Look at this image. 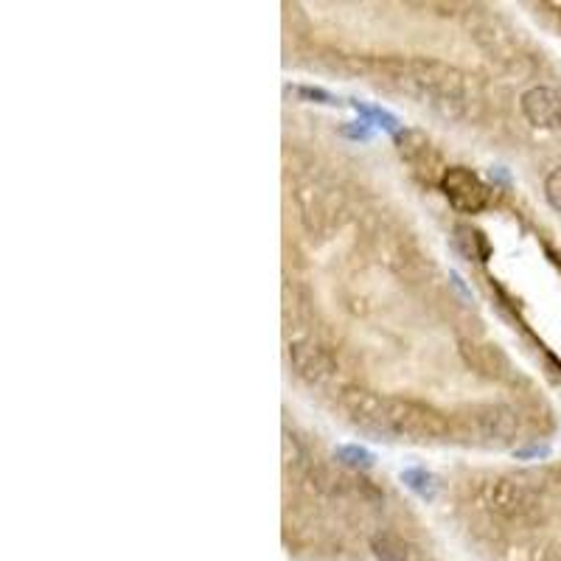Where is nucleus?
I'll return each instance as SVG.
<instances>
[{
  "label": "nucleus",
  "instance_id": "nucleus-10",
  "mask_svg": "<svg viewBox=\"0 0 561 561\" xmlns=\"http://www.w3.org/2000/svg\"><path fill=\"white\" fill-rule=\"evenodd\" d=\"M455 241H458V247L463 250V256H469V259H478V261H486V256H488V241L483 239V233L480 231H475V228H469V224H458L455 228Z\"/></svg>",
  "mask_w": 561,
  "mask_h": 561
},
{
  "label": "nucleus",
  "instance_id": "nucleus-2",
  "mask_svg": "<svg viewBox=\"0 0 561 561\" xmlns=\"http://www.w3.org/2000/svg\"><path fill=\"white\" fill-rule=\"evenodd\" d=\"M393 79L401 84V90H408L410 96H416L421 104H430L435 112L446 118H458L463 110V76L455 67H446L441 62H424V59H410V62H390Z\"/></svg>",
  "mask_w": 561,
  "mask_h": 561
},
{
  "label": "nucleus",
  "instance_id": "nucleus-6",
  "mask_svg": "<svg viewBox=\"0 0 561 561\" xmlns=\"http://www.w3.org/2000/svg\"><path fill=\"white\" fill-rule=\"evenodd\" d=\"M289 363L306 385H326L337 371V363L331 359V354L320 346L306 343V340H298L289 346Z\"/></svg>",
  "mask_w": 561,
  "mask_h": 561
},
{
  "label": "nucleus",
  "instance_id": "nucleus-17",
  "mask_svg": "<svg viewBox=\"0 0 561 561\" xmlns=\"http://www.w3.org/2000/svg\"><path fill=\"white\" fill-rule=\"evenodd\" d=\"M548 561H561V556H553V558H548Z\"/></svg>",
  "mask_w": 561,
  "mask_h": 561
},
{
  "label": "nucleus",
  "instance_id": "nucleus-11",
  "mask_svg": "<svg viewBox=\"0 0 561 561\" xmlns=\"http://www.w3.org/2000/svg\"><path fill=\"white\" fill-rule=\"evenodd\" d=\"M471 354H475V359H471V363H475V368L483 371V373H488V376H497L500 379V365L508 368L505 356L500 354L497 346H471Z\"/></svg>",
  "mask_w": 561,
  "mask_h": 561
},
{
  "label": "nucleus",
  "instance_id": "nucleus-12",
  "mask_svg": "<svg viewBox=\"0 0 561 561\" xmlns=\"http://www.w3.org/2000/svg\"><path fill=\"white\" fill-rule=\"evenodd\" d=\"M334 458L340 460L343 466H348V469H354V471H365V469H371L373 466V452H368L365 446H356V443H348V446H340L334 452Z\"/></svg>",
  "mask_w": 561,
  "mask_h": 561
},
{
  "label": "nucleus",
  "instance_id": "nucleus-1",
  "mask_svg": "<svg viewBox=\"0 0 561 561\" xmlns=\"http://www.w3.org/2000/svg\"><path fill=\"white\" fill-rule=\"evenodd\" d=\"M343 408L354 426L385 441L433 443L449 433V421L430 404L413 399L381 396L365 388H351L343 396Z\"/></svg>",
  "mask_w": 561,
  "mask_h": 561
},
{
  "label": "nucleus",
  "instance_id": "nucleus-3",
  "mask_svg": "<svg viewBox=\"0 0 561 561\" xmlns=\"http://www.w3.org/2000/svg\"><path fill=\"white\" fill-rule=\"evenodd\" d=\"M458 424L466 441L488 449L511 446L520 435V416L508 404H475L458 418Z\"/></svg>",
  "mask_w": 561,
  "mask_h": 561
},
{
  "label": "nucleus",
  "instance_id": "nucleus-14",
  "mask_svg": "<svg viewBox=\"0 0 561 561\" xmlns=\"http://www.w3.org/2000/svg\"><path fill=\"white\" fill-rule=\"evenodd\" d=\"M545 197L550 206L561 214V166H556L545 180Z\"/></svg>",
  "mask_w": 561,
  "mask_h": 561
},
{
  "label": "nucleus",
  "instance_id": "nucleus-16",
  "mask_svg": "<svg viewBox=\"0 0 561 561\" xmlns=\"http://www.w3.org/2000/svg\"><path fill=\"white\" fill-rule=\"evenodd\" d=\"M298 93L303 96V99H314V101H323V104H334V99L326 93V90H314V87H301Z\"/></svg>",
  "mask_w": 561,
  "mask_h": 561
},
{
  "label": "nucleus",
  "instance_id": "nucleus-13",
  "mask_svg": "<svg viewBox=\"0 0 561 561\" xmlns=\"http://www.w3.org/2000/svg\"><path fill=\"white\" fill-rule=\"evenodd\" d=\"M354 107H356L359 112H363L368 124H379V127H385L388 132H396V124H399V121L390 116L388 110H381V107H368V104H359V101H354Z\"/></svg>",
  "mask_w": 561,
  "mask_h": 561
},
{
  "label": "nucleus",
  "instance_id": "nucleus-7",
  "mask_svg": "<svg viewBox=\"0 0 561 561\" xmlns=\"http://www.w3.org/2000/svg\"><path fill=\"white\" fill-rule=\"evenodd\" d=\"M522 116L539 129L561 127V93L553 87H530L522 96Z\"/></svg>",
  "mask_w": 561,
  "mask_h": 561
},
{
  "label": "nucleus",
  "instance_id": "nucleus-5",
  "mask_svg": "<svg viewBox=\"0 0 561 561\" xmlns=\"http://www.w3.org/2000/svg\"><path fill=\"white\" fill-rule=\"evenodd\" d=\"M441 188L449 199V206L460 214H480L488 206V186L483 180L463 166L446 169L441 177Z\"/></svg>",
  "mask_w": 561,
  "mask_h": 561
},
{
  "label": "nucleus",
  "instance_id": "nucleus-9",
  "mask_svg": "<svg viewBox=\"0 0 561 561\" xmlns=\"http://www.w3.org/2000/svg\"><path fill=\"white\" fill-rule=\"evenodd\" d=\"M401 483L408 486L410 491H416L421 500H435L438 494V478L433 475V471H426L421 466H413V469H404L401 471Z\"/></svg>",
  "mask_w": 561,
  "mask_h": 561
},
{
  "label": "nucleus",
  "instance_id": "nucleus-8",
  "mask_svg": "<svg viewBox=\"0 0 561 561\" xmlns=\"http://www.w3.org/2000/svg\"><path fill=\"white\" fill-rule=\"evenodd\" d=\"M373 553L381 561H418L416 548L408 545L399 536H390V533H381V536L373 539Z\"/></svg>",
  "mask_w": 561,
  "mask_h": 561
},
{
  "label": "nucleus",
  "instance_id": "nucleus-4",
  "mask_svg": "<svg viewBox=\"0 0 561 561\" xmlns=\"http://www.w3.org/2000/svg\"><path fill=\"white\" fill-rule=\"evenodd\" d=\"M480 500L491 513H497L511 522L533 520V516L542 511V497H539V491L522 480H513V478H497V480L486 483L480 491Z\"/></svg>",
  "mask_w": 561,
  "mask_h": 561
},
{
  "label": "nucleus",
  "instance_id": "nucleus-15",
  "mask_svg": "<svg viewBox=\"0 0 561 561\" xmlns=\"http://www.w3.org/2000/svg\"><path fill=\"white\" fill-rule=\"evenodd\" d=\"M548 452L550 449L548 446H528V449H516V458L520 460H530V458H548Z\"/></svg>",
  "mask_w": 561,
  "mask_h": 561
}]
</instances>
